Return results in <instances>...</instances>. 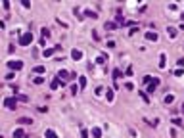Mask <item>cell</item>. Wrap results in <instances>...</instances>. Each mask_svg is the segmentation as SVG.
Segmentation results:
<instances>
[{
    "label": "cell",
    "mask_w": 184,
    "mask_h": 138,
    "mask_svg": "<svg viewBox=\"0 0 184 138\" xmlns=\"http://www.w3.org/2000/svg\"><path fill=\"white\" fill-rule=\"evenodd\" d=\"M31 42H33V31H29V33L19 37V46H29Z\"/></svg>",
    "instance_id": "obj_1"
},
{
    "label": "cell",
    "mask_w": 184,
    "mask_h": 138,
    "mask_svg": "<svg viewBox=\"0 0 184 138\" xmlns=\"http://www.w3.org/2000/svg\"><path fill=\"white\" fill-rule=\"evenodd\" d=\"M6 65H8L10 69H14V71H19V69H23V61H21V60H10Z\"/></svg>",
    "instance_id": "obj_2"
},
{
    "label": "cell",
    "mask_w": 184,
    "mask_h": 138,
    "mask_svg": "<svg viewBox=\"0 0 184 138\" xmlns=\"http://www.w3.org/2000/svg\"><path fill=\"white\" fill-rule=\"evenodd\" d=\"M4 106L8 107V109H15V107H17V98H6Z\"/></svg>",
    "instance_id": "obj_3"
},
{
    "label": "cell",
    "mask_w": 184,
    "mask_h": 138,
    "mask_svg": "<svg viewBox=\"0 0 184 138\" xmlns=\"http://www.w3.org/2000/svg\"><path fill=\"white\" fill-rule=\"evenodd\" d=\"M146 40H150V42H157V40H159V35H157L155 31H148V33H146Z\"/></svg>",
    "instance_id": "obj_4"
},
{
    "label": "cell",
    "mask_w": 184,
    "mask_h": 138,
    "mask_svg": "<svg viewBox=\"0 0 184 138\" xmlns=\"http://www.w3.org/2000/svg\"><path fill=\"white\" fill-rule=\"evenodd\" d=\"M58 79H61V81L65 83L67 79H73V77H71V73H67V71H63V69H61L60 73H58Z\"/></svg>",
    "instance_id": "obj_5"
},
{
    "label": "cell",
    "mask_w": 184,
    "mask_h": 138,
    "mask_svg": "<svg viewBox=\"0 0 184 138\" xmlns=\"http://www.w3.org/2000/svg\"><path fill=\"white\" fill-rule=\"evenodd\" d=\"M12 136H14V138H27V134H25V130H23V129H15Z\"/></svg>",
    "instance_id": "obj_6"
},
{
    "label": "cell",
    "mask_w": 184,
    "mask_h": 138,
    "mask_svg": "<svg viewBox=\"0 0 184 138\" xmlns=\"http://www.w3.org/2000/svg\"><path fill=\"white\" fill-rule=\"evenodd\" d=\"M17 123L19 125H33V119H31V117H19Z\"/></svg>",
    "instance_id": "obj_7"
},
{
    "label": "cell",
    "mask_w": 184,
    "mask_h": 138,
    "mask_svg": "<svg viewBox=\"0 0 184 138\" xmlns=\"http://www.w3.org/2000/svg\"><path fill=\"white\" fill-rule=\"evenodd\" d=\"M71 58H73V60H81V58H83V52L75 48V50H71Z\"/></svg>",
    "instance_id": "obj_8"
},
{
    "label": "cell",
    "mask_w": 184,
    "mask_h": 138,
    "mask_svg": "<svg viewBox=\"0 0 184 138\" xmlns=\"http://www.w3.org/2000/svg\"><path fill=\"white\" fill-rule=\"evenodd\" d=\"M167 35H169L171 38H175L176 35H178V29H175V27H167Z\"/></svg>",
    "instance_id": "obj_9"
},
{
    "label": "cell",
    "mask_w": 184,
    "mask_h": 138,
    "mask_svg": "<svg viewBox=\"0 0 184 138\" xmlns=\"http://www.w3.org/2000/svg\"><path fill=\"white\" fill-rule=\"evenodd\" d=\"M104 27H106L107 31H113V29H117V27H119V25H117V23H115V21H106V25H104Z\"/></svg>",
    "instance_id": "obj_10"
},
{
    "label": "cell",
    "mask_w": 184,
    "mask_h": 138,
    "mask_svg": "<svg viewBox=\"0 0 184 138\" xmlns=\"http://www.w3.org/2000/svg\"><path fill=\"white\" fill-rule=\"evenodd\" d=\"M54 52H56V48H46V50L42 52V58H50Z\"/></svg>",
    "instance_id": "obj_11"
},
{
    "label": "cell",
    "mask_w": 184,
    "mask_h": 138,
    "mask_svg": "<svg viewBox=\"0 0 184 138\" xmlns=\"http://www.w3.org/2000/svg\"><path fill=\"white\" fill-rule=\"evenodd\" d=\"M84 15L90 17V19H96L98 17V14H96V12H92V10H84Z\"/></svg>",
    "instance_id": "obj_12"
},
{
    "label": "cell",
    "mask_w": 184,
    "mask_h": 138,
    "mask_svg": "<svg viewBox=\"0 0 184 138\" xmlns=\"http://www.w3.org/2000/svg\"><path fill=\"white\" fill-rule=\"evenodd\" d=\"M44 138H58V134H56L52 129H48V130L44 132Z\"/></svg>",
    "instance_id": "obj_13"
},
{
    "label": "cell",
    "mask_w": 184,
    "mask_h": 138,
    "mask_svg": "<svg viewBox=\"0 0 184 138\" xmlns=\"http://www.w3.org/2000/svg\"><path fill=\"white\" fill-rule=\"evenodd\" d=\"M44 71H46V69H44V67H42V65H37V67L33 69V73H37V75H38V77H40V75H42V73H44Z\"/></svg>",
    "instance_id": "obj_14"
},
{
    "label": "cell",
    "mask_w": 184,
    "mask_h": 138,
    "mask_svg": "<svg viewBox=\"0 0 184 138\" xmlns=\"http://www.w3.org/2000/svg\"><path fill=\"white\" fill-rule=\"evenodd\" d=\"M165 63H167V56L161 54V56H159V67L163 69V67H165Z\"/></svg>",
    "instance_id": "obj_15"
},
{
    "label": "cell",
    "mask_w": 184,
    "mask_h": 138,
    "mask_svg": "<svg viewBox=\"0 0 184 138\" xmlns=\"http://www.w3.org/2000/svg\"><path fill=\"white\" fill-rule=\"evenodd\" d=\"M40 35H42V38L50 37V29H48V27H42V29H40Z\"/></svg>",
    "instance_id": "obj_16"
},
{
    "label": "cell",
    "mask_w": 184,
    "mask_h": 138,
    "mask_svg": "<svg viewBox=\"0 0 184 138\" xmlns=\"http://www.w3.org/2000/svg\"><path fill=\"white\" fill-rule=\"evenodd\" d=\"M92 136H94V138H100L102 136V129H98V127H96V129H92Z\"/></svg>",
    "instance_id": "obj_17"
},
{
    "label": "cell",
    "mask_w": 184,
    "mask_h": 138,
    "mask_svg": "<svg viewBox=\"0 0 184 138\" xmlns=\"http://www.w3.org/2000/svg\"><path fill=\"white\" fill-rule=\"evenodd\" d=\"M79 84H81V88L86 86V77H84V75H81V77H79Z\"/></svg>",
    "instance_id": "obj_18"
},
{
    "label": "cell",
    "mask_w": 184,
    "mask_h": 138,
    "mask_svg": "<svg viewBox=\"0 0 184 138\" xmlns=\"http://www.w3.org/2000/svg\"><path fill=\"white\" fill-rule=\"evenodd\" d=\"M140 98H142V100L146 102V104H150V96H148L146 92H142V90H140Z\"/></svg>",
    "instance_id": "obj_19"
},
{
    "label": "cell",
    "mask_w": 184,
    "mask_h": 138,
    "mask_svg": "<svg viewBox=\"0 0 184 138\" xmlns=\"http://www.w3.org/2000/svg\"><path fill=\"white\" fill-rule=\"evenodd\" d=\"M173 102H175V96H173V94H167L165 96V104H173Z\"/></svg>",
    "instance_id": "obj_20"
},
{
    "label": "cell",
    "mask_w": 184,
    "mask_h": 138,
    "mask_svg": "<svg viewBox=\"0 0 184 138\" xmlns=\"http://www.w3.org/2000/svg\"><path fill=\"white\" fill-rule=\"evenodd\" d=\"M15 98H17L19 102H27V100H29L27 96H23V94H17V92H15Z\"/></svg>",
    "instance_id": "obj_21"
},
{
    "label": "cell",
    "mask_w": 184,
    "mask_h": 138,
    "mask_svg": "<svg viewBox=\"0 0 184 138\" xmlns=\"http://www.w3.org/2000/svg\"><path fill=\"white\" fill-rule=\"evenodd\" d=\"M106 98H107V102L113 100V90H107V92H106Z\"/></svg>",
    "instance_id": "obj_22"
},
{
    "label": "cell",
    "mask_w": 184,
    "mask_h": 138,
    "mask_svg": "<svg viewBox=\"0 0 184 138\" xmlns=\"http://www.w3.org/2000/svg\"><path fill=\"white\" fill-rule=\"evenodd\" d=\"M171 121H173V123H175V125H178V127H182V119H178V117H175V119H171Z\"/></svg>",
    "instance_id": "obj_23"
},
{
    "label": "cell",
    "mask_w": 184,
    "mask_h": 138,
    "mask_svg": "<svg viewBox=\"0 0 184 138\" xmlns=\"http://www.w3.org/2000/svg\"><path fill=\"white\" fill-rule=\"evenodd\" d=\"M121 75H123V73H121L119 69H113V79H119Z\"/></svg>",
    "instance_id": "obj_24"
},
{
    "label": "cell",
    "mask_w": 184,
    "mask_h": 138,
    "mask_svg": "<svg viewBox=\"0 0 184 138\" xmlns=\"http://www.w3.org/2000/svg\"><path fill=\"white\" fill-rule=\"evenodd\" d=\"M14 71H10V73H6V81H12V79H14Z\"/></svg>",
    "instance_id": "obj_25"
},
{
    "label": "cell",
    "mask_w": 184,
    "mask_h": 138,
    "mask_svg": "<svg viewBox=\"0 0 184 138\" xmlns=\"http://www.w3.org/2000/svg\"><path fill=\"white\" fill-rule=\"evenodd\" d=\"M33 83H35V84H42V77H35V79H33Z\"/></svg>",
    "instance_id": "obj_26"
},
{
    "label": "cell",
    "mask_w": 184,
    "mask_h": 138,
    "mask_svg": "<svg viewBox=\"0 0 184 138\" xmlns=\"http://www.w3.org/2000/svg\"><path fill=\"white\" fill-rule=\"evenodd\" d=\"M21 6H23V8H31V2H29V0H23Z\"/></svg>",
    "instance_id": "obj_27"
},
{
    "label": "cell",
    "mask_w": 184,
    "mask_h": 138,
    "mask_svg": "<svg viewBox=\"0 0 184 138\" xmlns=\"http://www.w3.org/2000/svg\"><path fill=\"white\" fill-rule=\"evenodd\" d=\"M71 94H73V96L77 94V84H71Z\"/></svg>",
    "instance_id": "obj_28"
},
{
    "label": "cell",
    "mask_w": 184,
    "mask_h": 138,
    "mask_svg": "<svg viewBox=\"0 0 184 138\" xmlns=\"http://www.w3.org/2000/svg\"><path fill=\"white\" fill-rule=\"evenodd\" d=\"M134 73V71H132V67H127V71H125V75H129V77H130V75H132Z\"/></svg>",
    "instance_id": "obj_29"
},
{
    "label": "cell",
    "mask_w": 184,
    "mask_h": 138,
    "mask_svg": "<svg viewBox=\"0 0 184 138\" xmlns=\"http://www.w3.org/2000/svg\"><path fill=\"white\" fill-rule=\"evenodd\" d=\"M182 73H184V69H180V67H178V69H176V71H175V75H176V77H180V75H182Z\"/></svg>",
    "instance_id": "obj_30"
},
{
    "label": "cell",
    "mask_w": 184,
    "mask_h": 138,
    "mask_svg": "<svg viewBox=\"0 0 184 138\" xmlns=\"http://www.w3.org/2000/svg\"><path fill=\"white\" fill-rule=\"evenodd\" d=\"M125 88H127V90H132L134 84H132V83H127V84H125Z\"/></svg>",
    "instance_id": "obj_31"
},
{
    "label": "cell",
    "mask_w": 184,
    "mask_h": 138,
    "mask_svg": "<svg viewBox=\"0 0 184 138\" xmlns=\"http://www.w3.org/2000/svg\"><path fill=\"white\" fill-rule=\"evenodd\" d=\"M81 138H88V130H81Z\"/></svg>",
    "instance_id": "obj_32"
},
{
    "label": "cell",
    "mask_w": 184,
    "mask_h": 138,
    "mask_svg": "<svg viewBox=\"0 0 184 138\" xmlns=\"http://www.w3.org/2000/svg\"><path fill=\"white\" fill-rule=\"evenodd\" d=\"M138 31H140V29H138V27H132V29H130V35H136Z\"/></svg>",
    "instance_id": "obj_33"
},
{
    "label": "cell",
    "mask_w": 184,
    "mask_h": 138,
    "mask_svg": "<svg viewBox=\"0 0 184 138\" xmlns=\"http://www.w3.org/2000/svg\"><path fill=\"white\" fill-rule=\"evenodd\" d=\"M38 44H40V46H46V38H42V37H40V40H38Z\"/></svg>",
    "instance_id": "obj_34"
},
{
    "label": "cell",
    "mask_w": 184,
    "mask_h": 138,
    "mask_svg": "<svg viewBox=\"0 0 184 138\" xmlns=\"http://www.w3.org/2000/svg\"><path fill=\"white\" fill-rule=\"evenodd\" d=\"M182 17H184V14H182Z\"/></svg>",
    "instance_id": "obj_35"
}]
</instances>
